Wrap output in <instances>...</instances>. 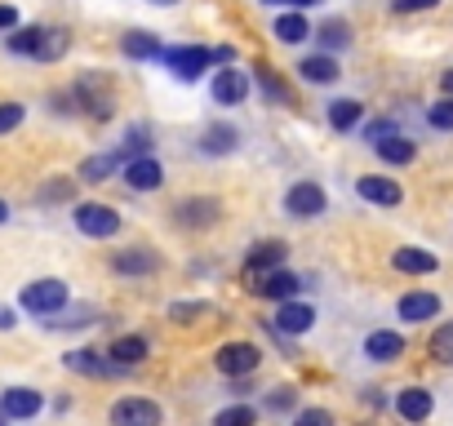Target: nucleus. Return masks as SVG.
Masks as SVG:
<instances>
[{
    "label": "nucleus",
    "instance_id": "f257e3e1",
    "mask_svg": "<svg viewBox=\"0 0 453 426\" xmlns=\"http://www.w3.org/2000/svg\"><path fill=\"white\" fill-rule=\"evenodd\" d=\"M67 32L63 27H23V32H14L10 36V49L14 54H27V58H36V63H58L63 54H67Z\"/></svg>",
    "mask_w": 453,
    "mask_h": 426
},
{
    "label": "nucleus",
    "instance_id": "f03ea898",
    "mask_svg": "<svg viewBox=\"0 0 453 426\" xmlns=\"http://www.w3.org/2000/svg\"><path fill=\"white\" fill-rule=\"evenodd\" d=\"M72 98L94 116V120H111L116 116V94H111V80L107 76H98V72H85L81 80H76V89H72Z\"/></svg>",
    "mask_w": 453,
    "mask_h": 426
},
{
    "label": "nucleus",
    "instance_id": "7ed1b4c3",
    "mask_svg": "<svg viewBox=\"0 0 453 426\" xmlns=\"http://www.w3.org/2000/svg\"><path fill=\"white\" fill-rule=\"evenodd\" d=\"M160 63H165L178 80H196V76H204V72L218 63V49H204V45H173V49L160 54Z\"/></svg>",
    "mask_w": 453,
    "mask_h": 426
},
{
    "label": "nucleus",
    "instance_id": "20e7f679",
    "mask_svg": "<svg viewBox=\"0 0 453 426\" xmlns=\"http://www.w3.org/2000/svg\"><path fill=\"white\" fill-rule=\"evenodd\" d=\"M72 218H76L81 236H89V240H107V236L120 232V213L111 204H76Z\"/></svg>",
    "mask_w": 453,
    "mask_h": 426
},
{
    "label": "nucleus",
    "instance_id": "39448f33",
    "mask_svg": "<svg viewBox=\"0 0 453 426\" xmlns=\"http://www.w3.org/2000/svg\"><path fill=\"white\" fill-rule=\"evenodd\" d=\"M23 307L32 316H58L67 307V285L63 280H32L23 289Z\"/></svg>",
    "mask_w": 453,
    "mask_h": 426
},
{
    "label": "nucleus",
    "instance_id": "423d86ee",
    "mask_svg": "<svg viewBox=\"0 0 453 426\" xmlns=\"http://www.w3.org/2000/svg\"><path fill=\"white\" fill-rule=\"evenodd\" d=\"M213 364H218V373H226V377H241V373H254V369L263 364V351H258L254 342H226V346L213 355Z\"/></svg>",
    "mask_w": 453,
    "mask_h": 426
},
{
    "label": "nucleus",
    "instance_id": "0eeeda50",
    "mask_svg": "<svg viewBox=\"0 0 453 426\" xmlns=\"http://www.w3.org/2000/svg\"><path fill=\"white\" fill-rule=\"evenodd\" d=\"M111 426H160V404L142 395H125L111 404Z\"/></svg>",
    "mask_w": 453,
    "mask_h": 426
},
{
    "label": "nucleus",
    "instance_id": "6e6552de",
    "mask_svg": "<svg viewBox=\"0 0 453 426\" xmlns=\"http://www.w3.org/2000/svg\"><path fill=\"white\" fill-rule=\"evenodd\" d=\"M209 94H213V103H222V107H241V103L250 98V76H245L241 67H222V72H213Z\"/></svg>",
    "mask_w": 453,
    "mask_h": 426
},
{
    "label": "nucleus",
    "instance_id": "1a4fd4ad",
    "mask_svg": "<svg viewBox=\"0 0 453 426\" xmlns=\"http://www.w3.org/2000/svg\"><path fill=\"white\" fill-rule=\"evenodd\" d=\"M325 204L329 200H325V191L316 182H294L289 195H285V213H289V218H320Z\"/></svg>",
    "mask_w": 453,
    "mask_h": 426
},
{
    "label": "nucleus",
    "instance_id": "9d476101",
    "mask_svg": "<svg viewBox=\"0 0 453 426\" xmlns=\"http://www.w3.org/2000/svg\"><path fill=\"white\" fill-rule=\"evenodd\" d=\"M125 186L129 191H156L160 182H165V169H160V160H151V156H134V160H125Z\"/></svg>",
    "mask_w": 453,
    "mask_h": 426
},
{
    "label": "nucleus",
    "instance_id": "9b49d317",
    "mask_svg": "<svg viewBox=\"0 0 453 426\" xmlns=\"http://www.w3.org/2000/svg\"><path fill=\"white\" fill-rule=\"evenodd\" d=\"M298 289H303V280L294 276V271H267V276H258L254 280V293L258 298H276V302H294L298 298Z\"/></svg>",
    "mask_w": 453,
    "mask_h": 426
},
{
    "label": "nucleus",
    "instance_id": "f8f14e48",
    "mask_svg": "<svg viewBox=\"0 0 453 426\" xmlns=\"http://www.w3.org/2000/svg\"><path fill=\"white\" fill-rule=\"evenodd\" d=\"M356 191H360V200H369V204H378V209L400 204V186H395V178H382V173H365V178H356Z\"/></svg>",
    "mask_w": 453,
    "mask_h": 426
},
{
    "label": "nucleus",
    "instance_id": "ddd939ff",
    "mask_svg": "<svg viewBox=\"0 0 453 426\" xmlns=\"http://www.w3.org/2000/svg\"><path fill=\"white\" fill-rule=\"evenodd\" d=\"M236 147H241V129L226 125V120H218V125H209V129L200 133V151H204V156H232Z\"/></svg>",
    "mask_w": 453,
    "mask_h": 426
},
{
    "label": "nucleus",
    "instance_id": "4468645a",
    "mask_svg": "<svg viewBox=\"0 0 453 426\" xmlns=\"http://www.w3.org/2000/svg\"><path fill=\"white\" fill-rule=\"evenodd\" d=\"M111 267H116V276H156L160 271V258L151 249H116Z\"/></svg>",
    "mask_w": 453,
    "mask_h": 426
},
{
    "label": "nucleus",
    "instance_id": "2eb2a0df",
    "mask_svg": "<svg viewBox=\"0 0 453 426\" xmlns=\"http://www.w3.org/2000/svg\"><path fill=\"white\" fill-rule=\"evenodd\" d=\"M311 324H316V311L303 307V302H280V307H276V320H272L276 333H294V338L307 333Z\"/></svg>",
    "mask_w": 453,
    "mask_h": 426
},
{
    "label": "nucleus",
    "instance_id": "dca6fc26",
    "mask_svg": "<svg viewBox=\"0 0 453 426\" xmlns=\"http://www.w3.org/2000/svg\"><path fill=\"white\" fill-rule=\"evenodd\" d=\"M41 391H32V386H14V391H5V399H0V408H5V417H19V422H27V417H36L41 413Z\"/></svg>",
    "mask_w": 453,
    "mask_h": 426
},
{
    "label": "nucleus",
    "instance_id": "f3484780",
    "mask_svg": "<svg viewBox=\"0 0 453 426\" xmlns=\"http://www.w3.org/2000/svg\"><path fill=\"white\" fill-rule=\"evenodd\" d=\"M173 218H178V227H209V223H218V200H182L178 209H173Z\"/></svg>",
    "mask_w": 453,
    "mask_h": 426
},
{
    "label": "nucleus",
    "instance_id": "a211bd4d",
    "mask_svg": "<svg viewBox=\"0 0 453 426\" xmlns=\"http://www.w3.org/2000/svg\"><path fill=\"white\" fill-rule=\"evenodd\" d=\"M280 262H285V245H280V240H263V245H254V254L245 258V271L258 280V276H267V271H280Z\"/></svg>",
    "mask_w": 453,
    "mask_h": 426
},
{
    "label": "nucleus",
    "instance_id": "6ab92c4d",
    "mask_svg": "<svg viewBox=\"0 0 453 426\" xmlns=\"http://www.w3.org/2000/svg\"><path fill=\"white\" fill-rule=\"evenodd\" d=\"M365 355H369V360H378V364H391V360H400V355H404V338H400V333H391V329H378V333H369V338H365Z\"/></svg>",
    "mask_w": 453,
    "mask_h": 426
},
{
    "label": "nucleus",
    "instance_id": "aec40b11",
    "mask_svg": "<svg viewBox=\"0 0 453 426\" xmlns=\"http://www.w3.org/2000/svg\"><path fill=\"white\" fill-rule=\"evenodd\" d=\"M298 76L307 85H334L338 80V58L334 54H311V58L298 63Z\"/></svg>",
    "mask_w": 453,
    "mask_h": 426
},
{
    "label": "nucleus",
    "instance_id": "412c9836",
    "mask_svg": "<svg viewBox=\"0 0 453 426\" xmlns=\"http://www.w3.org/2000/svg\"><path fill=\"white\" fill-rule=\"evenodd\" d=\"M395 311H400V320L418 324V320H431V316H440V298H435V293H404Z\"/></svg>",
    "mask_w": 453,
    "mask_h": 426
},
{
    "label": "nucleus",
    "instance_id": "4be33fe9",
    "mask_svg": "<svg viewBox=\"0 0 453 426\" xmlns=\"http://www.w3.org/2000/svg\"><path fill=\"white\" fill-rule=\"evenodd\" d=\"M107 355H111L120 369H134V364H142V360H147V338H138V333L116 338V342L107 346Z\"/></svg>",
    "mask_w": 453,
    "mask_h": 426
},
{
    "label": "nucleus",
    "instance_id": "5701e85b",
    "mask_svg": "<svg viewBox=\"0 0 453 426\" xmlns=\"http://www.w3.org/2000/svg\"><path fill=\"white\" fill-rule=\"evenodd\" d=\"M67 369L89 373V377H111V373H120V364H116V360H103L98 351H72V355H67Z\"/></svg>",
    "mask_w": 453,
    "mask_h": 426
},
{
    "label": "nucleus",
    "instance_id": "b1692460",
    "mask_svg": "<svg viewBox=\"0 0 453 426\" xmlns=\"http://www.w3.org/2000/svg\"><path fill=\"white\" fill-rule=\"evenodd\" d=\"M395 408H400V417H404V422H426V417H431V391L409 386V391H400Z\"/></svg>",
    "mask_w": 453,
    "mask_h": 426
},
{
    "label": "nucleus",
    "instance_id": "393cba45",
    "mask_svg": "<svg viewBox=\"0 0 453 426\" xmlns=\"http://www.w3.org/2000/svg\"><path fill=\"white\" fill-rule=\"evenodd\" d=\"M373 151L387 160V164H409L418 156V142H409L404 133H387L382 142H373Z\"/></svg>",
    "mask_w": 453,
    "mask_h": 426
},
{
    "label": "nucleus",
    "instance_id": "a878e982",
    "mask_svg": "<svg viewBox=\"0 0 453 426\" xmlns=\"http://www.w3.org/2000/svg\"><path fill=\"white\" fill-rule=\"evenodd\" d=\"M125 164V151H107V156H89L81 164V182H107L116 169Z\"/></svg>",
    "mask_w": 453,
    "mask_h": 426
},
{
    "label": "nucleus",
    "instance_id": "bb28decb",
    "mask_svg": "<svg viewBox=\"0 0 453 426\" xmlns=\"http://www.w3.org/2000/svg\"><path fill=\"white\" fill-rule=\"evenodd\" d=\"M311 36H316V45H320L325 54H334V49H347V45H351V27H347L342 19H329V23H320Z\"/></svg>",
    "mask_w": 453,
    "mask_h": 426
},
{
    "label": "nucleus",
    "instance_id": "cd10ccee",
    "mask_svg": "<svg viewBox=\"0 0 453 426\" xmlns=\"http://www.w3.org/2000/svg\"><path fill=\"white\" fill-rule=\"evenodd\" d=\"M360 116H365V107H360L356 98H338V103H329V129H334V133L356 129V125H360Z\"/></svg>",
    "mask_w": 453,
    "mask_h": 426
},
{
    "label": "nucleus",
    "instance_id": "c85d7f7f",
    "mask_svg": "<svg viewBox=\"0 0 453 426\" xmlns=\"http://www.w3.org/2000/svg\"><path fill=\"white\" fill-rule=\"evenodd\" d=\"M391 267L395 271H409V276H431L435 271V258L426 249H395L391 254Z\"/></svg>",
    "mask_w": 453,
    "mask_h": 426
},
{
    "label": "nucleus",
    "instance_id": "c756f323",
    "mask_svg": "<svg viewBox=\"0 0 453 426\" xmlns=\"http://www.w3.org/2000/svg\"><path fill=\"white\" fill-rule=\"evenodd\" d=\"M120 49H125L129 58H138V63H142V58H160V54H165V45H160L151 32H129V36L120 41Z\"/></svg>",
    "mask_w": 453,
    "mask_h": 426
},
{
    "label": "nucleus",
    "instance_id": "7c9ffc66",
    "mask_svg": "<svg viewBox=\"0 0 453 426\" xmlns=\"http://www.w3.org/2000/svg\"><path fill=\"white\" fill-rule=\"evenodd\" d=\"M272 32H276V41H285V45H303V41L311 36V27H307L303 14H280Z\"/></svg>",
    "mask_w": 453,
    "mask_h": 426
},
{
    "label": "nucleus",
    "instance_id": "2f4dec72",
    "mask_svg": "<svg viewBox=\"0 0 453 426\" xmlns=\"http://www.w3.org/2000/svg\"><path fill=\"white\" fill-rule=\"evenodd\" d=\"M426 120H431V129L453 133V94H444L440 103H431V107H426Z\"/></svg>",
    "mask_w": 453,
    "mask_h": 426
},
{
    "label": "nucleus",
    "instance_id": "473e14b6",
    "mask_svg": "<svg viewBox=\"0 0 453 426\" xmlns=\"http://www.w3.org/2000/svg\"><path fill=\"white\" fill-rule=\"evenodd\" d=\"M431 355H435L440 364H453V320L431 333Z\"/></svg>",
    "mask_w": 453,
    "mask_h": 426
},
{
    "label": "nucleus",
    "instance_id": "72a5a7b5",
    "mask_svg": "<svg viewBox=\"0 0 453 426\" xmlns=\"http://www.w3.org/2000/svg\"><path fill=\"white\" fill-rule=\"evenodd\" d=\"M254 422H258V413L250 404H232V408H222L213 417V426H254Z\"/></svg>",
    "mask_w": 453,
    "mask_h": 426
},
{
    "label": "nucleus",
    "instance_id": "f704fd0d",
    "mask_svg": "<svg viewBox=\"0 0 453 426\" xmlns=\"http://www.w3.org/2000/svg\"><path fill=\"white\" fill-rule=\"evenodd\" d=\"M258 85H263V94H267V103H285V107L294 103V94H289V89L280 85V76H272L267 67H258Z\"/></svg>",
    "mask_w": 453,
    "mask_h": 426
},
{
    "label": "nucleus",
    "instance_id": "c9c22d12",
    "mask_svg": "<svg viewBox=\"0 0 453 426\" xmlns=\"http://www.w3.org/2000/svg\"><path fill=\"white\" fill-rule=\"evenodd\" d=\"M23 116H27V107H23V103H0V138L14 133V129L23 125Z\"/></svg>",
    "mask_w": 453,
    "mask_h": 426
},
{
    "label": "nucleus",
    "instance_id": "e433bc0d",
    "mask_svg": "<svg viewBox=\"0 0 453 426\" xmlns=\"http://www.w3.org/2000/svg\"><path fill=\"white\" fill-rule=\"evenodd\" d=\"M147 151H151V133L147 129H129L125 133V156L134 160V156H147Z\"/></svg>",
    "mask_w": 453,
    "mask_h": 426
},
{
    "label": "nucleus",
    "instance_id": "4c0bfd02",
    "mask_svg": "<svg viewBox=\"0 0 453 426\" xmlns=\"http://www.w3.org/2000/svg\"><path fill=\"white\" fill-rule=\"evenodd\" d=\"M294 426H334V413L329 408H303L294 417Z\"/></svg>",
    "mask_w": 453,
    "mask_h": 426
},
{
    "label": "nucleus",
    "instance_id": "58836bf2",
    "mask_svg": "<svg viewBox=\"0 0 453 426\" xmlns=\"http://www.w3.org/2000/svg\"><path fill=\"white\" fill-rule=\"evenodd\" d=\"M440 0H391V10L395 14H426V10H435Z\"/></svg>",
    "mask_w": 453,
    "mask_h": 426
},
{
    "label": "nucleus",
    "instance_id": "ea45409f",
    "mask_svg": "<svg viewBox=\"0 0 453 426\" xmlns=\"http://www.w3.org/2000/svg\"><path fill=\"white\" fill-rule=\"evenodd\" d=\"M294 399H298V395H294V386H276V391L267 395V408H272V413H285Z\"/></svg>",
    "mask_w": 453,
    "mask_h": 426
},
{
    "label": "nucleus",
    "instance_id": "a19ab883",
    "mask_svg": "<svg viewBox=\"0 0 453 426\" xmlns=\"http://www.w3.org/2000/svg\"><path fill=\"white\" fill-rule=\"evenodd\" d=\"M94 320V311L89 307H81V311H72V316H63V320H50L54 329H76V324H89Z\"/></svg>",
    "mask_w": 453,
    "mask_h": 426
},
{
    "label": "nucleus",
    "instance_id": "79ce46f5",
    "mask_svg": "<svg viewBox=\"0 0 453 426\" xmlns=\"http://www.w3.org/2000/svg\"><path fill=\"white\" fill-rule=\"evenodd\" d=\"M19 27V10L14 5H0V32H14Z\"/></svg>",
    "mask_w": 453,
    "mask_h": 426
},
{
    "label": "nucleus",
    "instance_id": "37998d69",
    "mask_svg": "<svg viewBox=\"0 0 453 426\" xmlns=\"http://www.w3.org/2000/svg\"><path fill=\"white\" fill-rule=\"evenodd\" d=\"M67 195H72V182H54L41 191V200H67Z\"/></svg>",
    "mask_w": 453,
    "mask_h": 426
},
{
    "label": "nucleus",
    "instance_id": "c03bdc74",
    "mask_svg": "<svg viewBox=\"0 0 453 426\" xmlns=\"http://www.w3.org/2000/svg\"><path fill=\"white\" fill-rule=\"evenodd\" d=\"M267 5H294V10H307V5H320V0H267Z\"/></svg>",
    "mask_w": 453,
    "mask_h": 426
},
{
    "label": "nucleus",
    "instance_id": "a18cd8bd",
    "mask_svg": "<svg viewBox=\"0 0 453 426\" xmlns=\"http://www.w3.org/2000/svg\"><path fill=\"white\" fill-rule=\"evenodd\" d=\"M0 329H14V311H5V307H0Z\"/></svg>",
    "mask_w": 453,
    "mask_h": 426
},
{
    "label": "nucleus",
    "instance_id": "49530a36",
    "mask_svg": "<svg viewBox=\"0 0 453 426\" xmlns=\"http://www.w3.org/2000/svg\"><path fill=\"white\" fill-rule=\"evenodd\" d=\"M440 85H444V94H453V72H444V76H440Z\"/></svg>",
    "mask_w": 453,
    "mask_h": 426
},
{
    "label": "nucleus",
    "instance_id": "de8ad7c7",
    "mask_svg": "<svg viewBox=\"0 0 453 426\" xmlns=\"http://www.w3.org/2000/svg\"><path fill=\"white\" fill-rule=\"evenodd\" d=\"M0 223H10V204L5 200H0Z\"/></svg>",
    "mask_w": 453,
    "mask_h": 426
},
{
    "label": "nucleus",
    "instance_id": "09e8293b",
    "mask_svg": "<svg viewBox=\"0 0 453 426\" xmlns=\"http://www.w3.org/2000/svg\"><path fill=\"white\" fill-rule=\"evenodd\" d=\"M151 5H178V0H151Z\"/></svg>",
    "mask_w": 453,
    "mask_h": 426
}]
</instances>
